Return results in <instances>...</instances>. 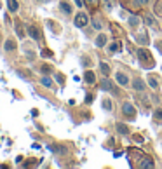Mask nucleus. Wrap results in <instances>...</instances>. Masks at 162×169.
Returning a JSON list of instances; mask_svg holds the SVG:
<instances>
[{"mask_svg": "<svg viewBox=\"0 0 162 169\" xmlns=\"http://www.w3.org/2000/svg\"><path fill=\"white\" fill-rule=\"evenodd\" d=\"M103 108H105V110H108V112H110V110H112V108H113V107H112V101H110V99H106V98H105V99H103Z\"/></svg>", "mask_w": 162, "mask_h": 169, "instance_id": "22", "label": "nucleus"}, {"mask_svg": "<svg viewBox=\"0 0 162 169\" xmlns=\"http://www.w3.org/2000/svg\"><path fill=\"white\" fill-rule=\"evenodd\" d=\"M115 77H117V82L120 85H127V84H129L127 75H126V73H122V71H117V73H115Z\"/></svg>", "mask_w": 162, "mask_h": 169, "instance_id": "7", "label": "nucleus"}, {"mask_svg": "<svg viewBox=\"0 0 162 169\" xmlns=\"http://www.w3.org/2000/svg\"><path fill=\"white\" fill-rule=\"evenodd\" d=\"M28 35H30L31 40H40V30L35 25H30V26H28Z\"/></svg>", "mask_w": 162, "mask_h": 169, "instance_id": "5", "label": "nucleus"}, {"mask_svg": "<svg viewBox=\"0 0 162 169\" xmlns=\"http://www.w3.org/2000/svg\"><path fill=\"white\" fill-rule=\"evenodd\" d=\"M132 87H134V91H140V93H143V91L146 89V84H145L140 77H136V79L132 80Z\"/></svg>", "mask_w": 162, "mask_h": 169, "instance_id": "6", "label": "nucleus"}, {"mask_svg": "<svg viewBox=\"0 0 162 169\" xmlns=\"http://www.w3.org/2000/svg\"><path fill=\"white\" fill-rule=\"evenodd\" d=\"M49 150H53L54 153H65V147H59V145H49Z\"/></svg>", "mask_w": 162, "mask_h": 169, "instance_id": "15", "label": "nucleus"}, {"mask_svg": "<svg viewBox=\"0 0 162 169\" xmlns=\"http://www.w3.org/2000/svg\"><path fill=\"white\" fill-rule=\"evenodd\" d=\"M16 35H18L19 39H23V37L26 35V33H25V28H23V25H21V21L16 23Z\"/></svg>", "mask_w": 162, "mask_h": 169, "instance_id": "13", "label": "nucleus"}, {"mask_svg": "<svg viewBox=\"0 0 162 169\" xmlns=\"http://www.w3.org/2000/svg\"><path fill=\"white\" fill-rule=\"evenodd\" d=\"M84 80H86V84H94L96 82V75H94V71L87 70L84 73Z\"/></svg>", "mask_w": 162, "mask_h": 169, "instance_id": "8", "label": "nucleus"}, {"mask_svg": "<svg viewBox=\"0 0 162 169\" xmlns=\"http://www.w3.org/2000/svg\"><path fill=\"white\" fill-rule=\"evenodd\" d=\"M145 23H146V25H148V26H152V25H153V19H152V18H148V16H146V18H145Z\"/></svg>", "mask_w": 162, "mask_h": 169, "instance_id": "28", "label": "nucleus"}, {"mask_svg": "<svg viewBox=\"0 0 162 169\" xmlns=\"http://www.w3.org/2000/svg\"><path fill=\"white\" fill-rule=\"evenodd\" d=\"M59 7H61V11H63L65 14H72V11H73V7H72V4L68 2V0H61Z\"/></svg>", "mask_w": 162, "mask_h": 169, "instance_id": "9", "label": "nucleus"}, {"mask_svg": "<svg viewBox=\"0 0 162 169\" xmlns=\"http://www.w3.org/2000/svg\"><path fill=\"white\" fill-rule=\"evenodd\" d=\"M118 47H122V44H120V42H113V44H112V45H110V53H117V51H118Z\"/></svg>", "mask_w": 162, "mask_h": 169, "instance_id": "21", "label": "nucleus"}, {"mask_svg": "<svg viewBox=\"0 0 162 169\" xmlns=\"http://www.w3.org/2000/svg\"><path fill=\"white\" fill-rule=\"evenodd\" d=\"M138 59L141 61V65H143L145 68H153V59L152 56H150V53L146 49H138Z\"/></svg>", "mask_w": 162, "mask_h": 169, "instance_id": "1", "label": "nucleus"}, {"mask_svg": "<svg viewBox=\"0 0 162 169\" xmlns=\"http://www.w3.org/2000/svg\"><path fill=\"white\" fill-rule=\"evenodd\" d=\"M148 2H150V0H138V4H140V5H146Z\"/></svg>", "mask_w": 162, "mask_h": 169, "instance_id": "30", "label": "nucleus"}, {"mask_svg": "<svg viewBox=\"0 0 162 169\" xmlns=\"http://www.w3.org/2000/svg\"><path fill=\"white\" fill-rule=\"evenodd\" d=\"M4 49L9 53V51H16V42L14 40H11V39H7L5 40V44H4Z\"/></svg>", "mask_w": 162, "mask_h": 169, "instance_id": "12", "label": "nucleus"}, {"mask_svg": "<svg viewBox=\"0 0 162 169\" xmlns=\"http://www.w3.org/2000/svg\"><path fill=\"white\" fill-rule=\"evenodd\" d=\"M141 167H153V160L152 159H150V157H148V159H143V162H141Z\"/></svg>", "mask_w": 162, "mask_h": 169, "instance_id": "20", "label": "nucleus"}, {"mask_svg": "<svg viewBox=\"0 0 162 169\" xmlns=\"http://www.w3.org/2000/svg\"><path fill=\"white\" fill-rule=\"evenodd\" d=\"M136 40H138V42H141V44H148V39L145 37V33H140V35L136 37Z\"/></svg>", "mask_w": 162, "mask_h": 169, "instance_id": "23", "label": "nucleus"}, {"mask_svg": "<svg viewBox=\"0 0 162 169\" xmlns=\"http://www.w3.org/2000/svg\"><path fill=\"white\" fill-rule=\"evenodd\" d=\"M138 25H140V18L138 16H129V26L136 28Z\"/></svg>", "mask_w": 162, "mask_h": 169, "instance_id": "17", "label": "nucleus"}, {"mask_svg": "<svg viewBox=\"0 0 162 169\" xmlns=\"http://www.w3.org/2000/svg\"><path fill=\"white\" fill-rule=\"evenodd\" d=\"M40 82H42L45 87H49V89H53V87H54V82L49 79V77H42V79H40Z\"/></svg>", "mask_w": 162, "mask_h": 169, "instance_id": "14", "label": "nucleus"}, {"mask_svg": "<svg viewBox=\"0 0 162 169\" xmlns=\"http://www.w3.org/2000/svg\"><path fill=\"white\" fill-rule=\"evenodd\" d=\"M117 131H118L120 134H129V127H127L126 124H120V122L117 124Z\"/></svg>", "mask_w": 162, "mask_h": 169, "instance_id": "16", "label": "nucleus"}, {"mask_svg": "<svg viewBox=\"0 0 162 169\" xmlns=\"http://www.w3.org/2000/svg\"><path fill=\"white\" fill-rule=\"evenodd\" d=\"M100 70H101V73L105 77H108V73H110V66L106 65V63H100Z\"/></svg>", "mask_w": 162, "mask_h": 169, "instance_id": "18", "label": "nucleus"}, {"mask_svg": "<svg viewBox=\"0 0 162 169\" xmlns=\"http://www.w3.org/2000/svg\"><path fill=\"white\" fill-rule=\"evenodd\" d=\"M122 113L126 117H129V119H134L136 117V108H134V105L132 103H129V101H126L122 105Z\"/></svg>", "mask_w": 162, "mask_h": 169, "instance_id": "2", "label": "nucleus"}, {"mask_svg": "<svg viewBox=\"0 0 162 169\" xmlns=\"http://www.w3.org/2000/svg\"><path fill=\"white\" fill-rule=\"evenodd\" d=\"M51 71H53V68L49 65H42V73H51Z\"/></svg>", "mask_w": 162, "mask_h": 169, "instance_id": "26", "label": "nucleus"}, {"mask_svg": "<svg viewBox=\"0 0 162 169\" xmlns=\"http://www.w3.org/2000/svg\"><path fill=\"white\" fill-rule=\"evenodd\" d=\"M100 85H101V89H103V91H108V93H112V94H117V87H115L113 82H112L110 79H106V77L101 80Z\"/></svg>", "mask_w": 162, "mask_h": 169, "instance_id": "3", "label": "nucleus"}, {"mask_svg": "<svg viewBox=\"0 0 162 169\" xmlns=\"http://www.w3.org/2000/svg\"><path fill=\"white\" fill-rule=\"evenodd\" d=\"M56 80L59 84H65V80H63V75H56Z\"/></svg>", "mask_w": 162, "mask_h": 169, "instance_id": "29", "label": "nucleus"}, {"mask_svg": "<svg viewBox=\"0 0 162 169\" xmlns=\"http://www.w3.org/2000/svg\"><path fill=\"white\" fill-rule=\"evenodd\" d=\"M87 23H89V16L86 12H79L75 16V26L77 28H84Z\"/></svg>", "mask_w": 162, "mask_h": 169, "instance_id": "4", "label": "nucleus"}, {"mask_svg": "<svg viewBox=\"0 0 162 169\" xmlns=\"http://www.w3.org/2000/svg\"><path fill=\"white\" fill-rule=\"evenodd\" d=\"M86 2H87V5H94L98 2V0H86Z\"/></svg>", "mask_w": 162, "mask_h": 169, "instance_id": "32", "label": "nucleus"}, {"mask_svg": "<svg viewBox=\"0 0 162 169\" xmlns=\"http://www.w3.org/2000/svg\"><path fill=\"white\" fill-rule=\"evenodd\" d=\"M155 14L162 16V0H159V2H157V5H155Z\"/></svg>", "mask_w": 162, "mask_h": 169, "instance_id": "24", "label": "nucleus"}, {"mask_svg": "<svg viewBox=\"0 0 162 169\" xmlns=\"http://www.w3.org/2000/svg\"><path fill=\"white\" fill-rule=\"evenodd\" d=\"M148 84H150V87H153V89H157V87H159L157 80H155V79H152V77L148 79Z\"/></svg>", "mask_w": 162, "mask_h": 169, "instance_id": "25", "label": "nucleus"}, {"mask_svg": "<svg viewBox=\"0 0 162 169\" xmlns=\"http://www.w3.org/2000/svg\"><path fill=\"white\" fill-rule=\"evenodd\" d=\"M75 4L79 5V7H82V0H75Z\"/></svg>", "mask_w": 162, "mask_h": 169, "instance_id": "34", "label": "nucleus"}, {"mask_svg": "<svg viewBox=\"0 0 162 169\" xmlns=\"http://www.w3.org/2000/svg\"><path fill=\"white\" fill-rule=\"evenodd\" d=\"M7 7H9L11 12H18V9H19V2H18V0H7Z\"/></svg>", "mask_w": 162, "mask_h": 169, "instance_id": "11", "label": "nucleus"}, {"mask_svg": "<svg viewBox=\"0 0 162 169\" xmlns=\"http://www.w3.org/2000/svg\"><path fill=\"white\" fill-rule=\"evenodd\" d=\"M103 4H105V7H106L108 11H112V2H110V0H105Z\"/></svg>", "mask_w": 162, "mask_h": 169, "instance_id": "27", "label": "nucleus"}, {"mask_svg": "<svg viewBox=\"0 0 162 169\" xmlns=\"http://www.w3.org/2000/svg\"><path fill=\"white\" fill-rule=\"evenodd\" d=\"M153 119H155V122H160L162 120V108H157V110L153 112Z\"/></svg>", "mask_w": 162, "mask_h": 169, "instance_id": "19", "label": "nucleus"}, {"mask_svg": "<svg viewBox=\"0 0 162 169\" xmlns=\"http://www.w3.org/2000/svg\"><path fill=\"white\" fill-rule=\"evenodd\" d=\"M92 25H94V28H98V30H100V28H101V23H100V21H94V23H92Z\"/></svg>", "mask_w": 162, "mask_h": 169, "instance_id": "31", "label": "nucleus"}, {"mask_svg": "<svg viewBox=\"0 0 162 169\" xmlns=\"http://www.w3.org/2000/svg\"><path fill=\"white\" fill-rule=\"evenodd\" d=\"M45 56V58H49V56H53V53H49V51H44V53H42Z\"/></svg>", "mask_w": 162, "mask_h": 169, "instance_id": "33", "label": "nucleus"}, {"mask_svg": "<svg viewBox=\"0 0 162 169\" xmlns=\"http://www.w3.org/2000/svg\"><path fill=\"white\" fill-rule=\"evenodd\" d=\"M94 44H96V47H105L106 45V35L105 33H100V35L96 37V42H94Z\"/></svg>", "mask_w": 162, "mask_h": 169, "instance_id": "10", "label": "nucleus"}]
</instances>
